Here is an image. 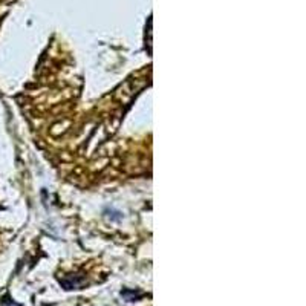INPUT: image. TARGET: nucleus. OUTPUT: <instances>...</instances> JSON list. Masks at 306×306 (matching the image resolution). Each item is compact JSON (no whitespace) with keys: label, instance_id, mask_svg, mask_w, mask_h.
<instances>
[]
</instances>
